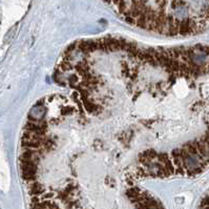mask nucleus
I'll return each mask as SVG.
<instances>
[{"mask_svg": "<svg viewBox=\"0 0 209 209\" xmlns=\"http://www.w3.org/2000/svg\"><path fill=\"white\" fill-rule=\"evenodd\" d=\"M200 206L201 207H209V193L204 198V200L202 201V203H201Z\"/></svg>", "mask_w": 209, "mask_h": 209, "instance_id": "f257e3e1", "label": "nucleus"}]
</instances>
